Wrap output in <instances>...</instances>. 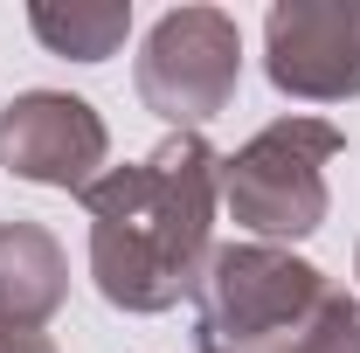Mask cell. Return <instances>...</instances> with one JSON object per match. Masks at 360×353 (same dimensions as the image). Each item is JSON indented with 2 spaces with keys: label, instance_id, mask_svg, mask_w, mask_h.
I'll return each instance as SVG.
<instances>
[{
  "label": "cell",
  "instance_id": "cell-1",
  "mask_svg": "<svg viewBox=\"0 0 360 353\" xmlns=\"http://www.w3.org/2000/svg\"><path fill=\"white\" fill-rule=\"evenodd\" d=\"M222 160L201 132H174L139 167H111L84 194L90 277L118 312H174L201 291L215 257Z\"/></svg>",
  "mask_w": 360,
  "mask_h": 353
},
{
  "label": "cell",
  "instance_id": "cell-2",
  "mask_svg": "<svg viewBox=\"0 0 360 353\" xmlns=\"http://www.w3.org/2000/svg\"><path fill=\"white\" fill-rule=\"evenodd\" d=\"M326 277L277 243H229L208 257L194 291V347L201 353H291L326 305Z\"/></svg>",
  "mask_w": 360,
  "mask_h": 353
},
{
  "label": "cell",
  "instance_id": "cell-3",
  "mask_svg": "<svg viewBox=\"0 0 360 353\" xmlns=\"http://www.w3.org/2000/svg\"><path fill=\"white\" fill-rule=\"evenodd\" d=\"M347 153V132L326 118H277L222 160V208L257 243H305L326 222V167Z\"/></svg>",
  "mask_w": 360,
  "mask_h": 353
},
{
  "label": "cell",
  "instance_id": "cell-4",
  "mask_svg": "<svg viewBox=\"0 0 360 353\" xmlns=\"http://www.w3.org/2000/svg\"><path fill=\"white\" fill-rule=\"evenodd\" d=\"M243 84V35L222 7H174L139 49V97L174 132H201L222 118Z\"/></svg>",
  "mask_w": 360,
  "mask_h": 353
},
{
  "label": "cell",
  "instance_id": "cell-5",
  "mask_svg": "<svg viewBox=\"0 0 360 353\" xmlns=\"http://www.w3.org/2000/svg\"><path fill=\"white\" fill-rule=\"evenodd\" d=\"M111 160V132L70 90H21L0 111V167L35 187H63V194H90Z\"/></svg>",
  "mask_w": 360,
  "mask_h": 353
},
{
  "label": "cell",
  "instance_id": "cell-6",
  "mask_svg": "<svg viewBox=\"0 0 360 353\" xmlns=\"http://www.w3.org/2000/svg\"><path fill=\"white\" fill-rule=\"evenodd\" d=\"M264 70L298 104L360 97V0H277L264 14Z\"/></svg>",
  "mask_w": 360,
  "mask_h": 353
},
{
  "label": "cell",
  "instance_id": "cell-7",
  "mask_svg": "<svg viewBox=\"0 0 360 353\" xmlns=\"http://www.w3.org/2000/svg\"><path fill=\"white\" fill-rule=\"evenodd\" d=\"M70 298V264H63V243L49 236L42 222L14 215L0 222V326L14 333H42L49 319Z\"/></svg>",
  "mask_w": 360,
  "mask_h": 353
},
{
  "label": "cell",
  "instance_id": "cell-8",
  "mask_svg": "<svg viewBox=\"0 0 360 353\" xmlns=\"http://www.w3.org/2000/svg\"><path fill=\"white\" fill-rule=\"evenodd\" d=\"M28 28L49 56H70V63H104L118 56L132 35V0H35L28 7Z\"/></svg>",
  "mask_w": 360,
  "mask_h": 353
},
{
  "label": "cell",
  "instance_id": "cell-9",
  "mask_svg": "<svg viewBox=\"0 0 360 353\" xmlns=\"http://www.w3.org/2000/svg\"><path fill=\"white\" fill-rule=\"evenodd\" d=\"M291 353H360V298L326 291V305L312 312V326L298 333Z\"/></svg>",
  "mask_w": 360,
  "mask_h": 353
},
{
  "label": "cell",
  "instance_id": "cell-10",
  "mask_svg": "<svg viewBox=\"0 0 360 353\" xmlns=\"http://www.w3.org/2000/svg\"><path fill=\"white\" fill-rule=\"evenodd\" d=\"M21 347V333H14V326H0V353H14Z\"/></svg>",
  "mask_w": 360,
  "mask_h": 353
},
{
  "label": "cell",
  "instance_id": "cell-11",
  "mask_svg": "<svg viewBox=\"0 0 360 353\" xmlns=\"http://www.w3.org/2000/svg\"><path fill=\"white\" fill-rule=\"evenodd\" d=\"M354 277H360V257H354Z\"/></svg>",
  "mask_w": 360,
  "mask_h": 353
}]
</instances>
